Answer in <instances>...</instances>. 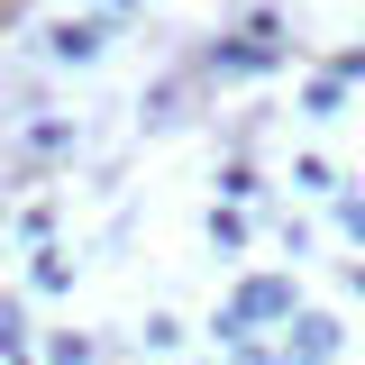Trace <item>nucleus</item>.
<instances>
[{"label":"nucleus","instance_id":"4468645a","mask_svg":"<svg viewBox=\"0 0 365 365\" xmlns=\"http://www.w3.org/2000/svg\"><path fill=\"white\" fill-rule=\"evenodd\" d=\"M137 347H182V319H174V311H155L146 329H137Z\"/></svg>","mask_w":365,"mask_h":365},{"label":"nucleus","instance_id":"f8f14e48","mask_svg":"<svg viewBox=\"0 0 365 365\" xmlns=\"http://www.w3.org/2000/svg\"><path fill=\"white\" fill-rule=\"evenodd\" d=\"M292 182H302V192H329V201H338V165H329V155H302V165H292Z\"/></svg>","mask_w":365,"mask_h":365},{"label":"nucleus","instance_id":"9b49d317","mask_svg":"<svg viewBox=\"0 0 365 365\" xmlns=\"http://www.w3.org/2000/svg\"><path fill=\"white\" fill-rule=\"evenodd\" d=\"M64 146H73V119H37L28 128V155H64Z\"/></svg>","mask_w":365,"mask_h":365},{"label":"nucleus","instance_id":"ddd939ff","mask_svg":"<svg viewBox=\"0 0 365 365\" xmlns=\"http://www.w3.org/2000/svg\"><path fill=\"white\" fill-rule=\"evenodd\" d=\"M210 247L237 256V247H247V210H210Z\"/></svg>","mask_w":365,"mask_h":365},{"label":"nucleus","instance_id":"f257e3e1","mask_svg":"<svg viewBox=\"0 0 365 365\" xmlns=\"http://www.w3.org/2000/svg\"><path fill=\"white\" fill-rule=\"evenodd\" d=\"M292 55V28L274 19V9H256V19H237V28H220V37L192 55V73L201 83H256V73H274Z\"/></svg>","mask_w":365,"mask_h":365},{"label":"nucleus","instance_id":"7ed1b4c3","mask_svg":"<svg viewBox=\"0 0 365 365\" xmlns=\"http://www.w3.org/2000/svg\"><path fill=\"white\" fill-rule=\"evenodd\" d=\"M110 37H119V28H110L101 9H83V19H55V28H46V55H55V64H101Z\"/></svg>","mask_w":365,"mask_h":365},{"label":"nucleus","instance_id":"9d476101","mask_svg":"<svg viewBox=\"0 0 365 365\" xmlns=\"http://www.w3.org/2000/svg\"><path fill=\"white\" fill-rule=\"evenodd\" d=\"M302 110H311V119H338V110H347V83H338V73H319V83L302 91Z\"/></svg>","mask_w":365,"mask_h":365},{"label":"nucleus","instance_id":"0eeeda50","mask_svg":"<svg viewBox=\"0 0 365 365\" xmlns=\"http://www.w3.org/2000/svg\"><path fill=\"white\" fill-rule=\"evenodd\" d=\"M46 365H101V338H83V329H55V338H46Z\"/></svg>","mask_w":365,"mask_h":365},{"label":"nucleus","instance_id":"20e7f679","mask_svg":"<svg viewBox=\"0 0 365 365\" xmlns=\"http://www.w3.org/2000/svg\"><path fill=\"white\" fill-rule=\"evenodd\" d=\"M338 338H347V329H338L329 311H302V319H292V338H283L274 356H283V365H338Z\"/></svg>","mask_w":365,"mask_h":365},{"label":"nucleus","instance_id":"2eb2a0df","mask_svg":"<svg viewBox=\"0 0 365 365\" xmlns=\"http://www.w3.org/2000/svg\"><path fill=\"white\" fill-rule=\"evenodd\" d=\"M338 228H347V237L365 247V201H356V192H338Z\"/></svg>","mask_w":365,"mask_h":365},{"label":"nucleus","instance_id":"423d86ee","mask_svg":"<svg viewBox=\"0 0 365 365\" xmlns=\"http://www.w3.org/2000/svg\"><path fill=\"white\" fill-rule=\"evenodd\" d=\"M137 110H146V128H174V119H182V73L146 83V101H137Z\"/></svg>","mask_w":365,"mask_h":365},{"label":"nucleus","instance_id":"f03ea898","mask_svg":"<svg viewBox=\"0 0 365 365\" xmlns=\"http://www.w3.org/2000/svg\"><path fill=\"white\" fill-rule=\"evenodd\" d=\"M274 319H283V329L302 319V283H292V274H247L210 329H220V347H237V338H256V329H274Z\"/></svg>","mask_w":365,"mask_h":365},{"label":"nucleus","instance_id":"dca6fc26","mask_svg":"<svg viewBox=\"0 0 365 365\" xmlns=\"http://www.w3.org/2000/svg\"><path fill=\"white\" fill-rule=\"evenodd\" d=\"M228 365H283V356H274L265 338H237V347H228Z\"/></svg>","mask_w":365,"mask_h":365},{"label":"nucleus","instance_id":"1a4fd4ad","mask_svg":"<svg viewBox=\"0 0 365 365\" xmlns=\"http://www.w3.org/2000/svg\"><path fill=\"white\" fill-rule=\"evenodd\" d=\"M37 292H73V256L64 247H37V274H28Z\"/></svg>","mask_w":365,"mask_h":365},{"label":"nucleus","instance_id":"39448f33","mask_svg":"<svg viewBox=\"0 0 365 365\" xmlns=\"http://www.w3.org/2000/svg\"><path fill=\"white\" fill-rule=\"evenodd\" d=\"M0 356H9V365H37V356H28V302H19V292H0Z\"/></svg>","mask_w":365,"mask_h":365},{"label":"nucleus","instance_id":"f3484780","mask_svg":"<svg viewBox=\"0 0 365 365\" xmlns=\"http://www.w3.org/2000/svg\"><path fill=\"white\" fill-rule=\"evenodd\" d=\"M119 9H128V0H101V19H119Z\"/></svg>","mask_w":365,"mask_h":365},{"label":"nucleus","instance_id":"6e6552de","mask_svg":"<svg viewBox=\"0 0 365 365\" xmlns=\"http://www.w3.org/2000/svg\"><path fill=\"white\" fill-rule=\"evenodd\" d=\"M237 201H256V165H247V155L220 165V210H237Z\"/></svg>","mask_w":365,"mask_h":365}]
</instances>
